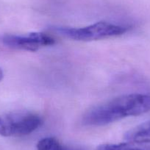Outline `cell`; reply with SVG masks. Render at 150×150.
Segmentation results:
<instances>
[{
    "label": "cell",
    "mask_w": 150,
    "mask_h": 150,
    "mask_svg": "<svg viewBox=\"0 0 150 150\" xmlns=\"http://www.w3.org/2000/svg\"><path fill=\"white\" fill-rule=\"evenodd\" d=\"M3 77H4L3 71H2V69L0 68V82L2 81V79H3Z\"/></svg>",
    "instance_id": "cell-9"
},
{
    "label": "cell",
    "mask_w": 150,
    "mask_h": 150,
    "mask_svg": "<svg viewBox=\"0 0 150 150\" xmlns=\"http://www.w3.org/2000/svg\"><path fill=\"white\" fill-rule=\"evenodd\" d=\"M61 35L79 41H91L108 38L122 35L129 30L126 26L99 21L91 25L80 28L73 27H55L54 29Z\"/></svg>",
    "instance_id": "cell-3"
},
{
    "label": "cell",
    "mask_w": 150,
    "mask_h": 150,
    "mask_svg": "<svg viewBox=\"0 0 150 150\" xmlns=\"http://www.w3.org/2000/svg\"><path fill=\"white\" fill-rule=\"evenodd\" d=\"M125 138L133 144H150V120L129 129Z\"/></svg>",
    "instance_id": "cell-5"
},
{
    "label": "cell",
    "mask_w": 150,
    "mask_h": 150,
    "mask_svg": "<svg viewBox=\"0 0 150 150\" xmlns=\"http://www.w3.org/2000/svg\"><path fill=\"white\" fill-rule=\"evenodd\" d=\"M97 150H150V149L141 148L129 144H105L99 145Z\"/></svg>",
    "instance_id": "cell-7"
},
{
    "label": "cell",
    "mask_w": 150,
    "mask_h": 150,
    "mask_svg": "<svg viewBox=\"0 0 150 150\" xmlns=\"http://www.w3.org/2000/svg\"><path fill=\"white\" fill-rule=\"evenodd\" d=\"M65 145L52 137L44 138L37 144V150H63Z\"/></svg>",
    "instance_id": "cell-6"
},
{
    "label": "cell",
    "mask_w": 150,
    "mask_h": 150,
    "mask_svg": "<svg viewBox=\"0 0 150 150\" xmlns=\"http://www.w3.org/2000/svg\"><path fill=\"white\" fill-rule=\"evenodd\" d=\"M39 115L30 111H12L0 115V135L3 137L24 136L41 126Z\"/></svg>",
    "instance_id": "cell-2"
},
{
    "label": "cell",
    "mask_w": 150,
    "mask_h": 150,
    "mask_svg": "<svg viewBox=\"0 0 150 150\" xmlns=\"http://www.w3.org/2000/svg\"><path fill=\"white\" fill-rule=\"evenodd\" d=\"M150 111V94L132 93L118 96L87 110L82 118L85 126L100 127Z\"/></svg>",
    "instance_id": "cell-1"
},
{
    "label": "cell",
    "mask_w": 150,
    "mask_h": 150,
    "mask_svg": "<svg viewBox=\"0 0 150 150\" xmlns=\"http://www.w3.org/2000/svg\"><path fill=\"white\" fill-rule=\"evenodd\" d=\"M0 43L13 50L35 52L42 47L52 46L55 40L43 33H31L27 35L4 34L0 35Z\"/></svg>",
    "instance_id": "cell-4"
},
{
    "label": "cell",
    "mask_w": 150,
    "mask_h": 150,
    "mask_svg": "<svg viewBox=\"0 0 150 150\" xmlns=\"http://www.w3.org/2000/svg\"><path fill=\"white\" fill-rule=\"evenodd\" d=\"M63 150H86V149L80 148V147H74V146H64V149Z\"/></svg>",
    "instance_id": "cell-8"
}]
</instances>
